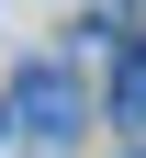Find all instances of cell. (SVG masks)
Here are the masks:
<instances>
[{"label": "cell", "mask_w": 146, "mask_h": 158, "mask_svg": "<svg viewBox=\"0 0 146 158\" xmlns=\"http://www.w3.org/2000/svg\"><path fill=\"white\" fill-rule=\"evenodd\" d=\"M0 124H11V102H0Z\"/></svg>", "instance_id": "3957f363"}, {"label": "cell", "mask_w": 146, "mask_h": 158, "mask_svg": "<svg viewBox=\"0 0 146 158\" xmlns=\"http://www.w3.org/2000/svg\"><path fill=\"white\" fill-rule=\"evenodd\" d=\"M11 124H23V135H45V147H68V135L90 124V90H79V68L34 56V68L11 79Z\"/></svg>", "instance_id": "6da1fadb"}, {"label": "cell", "mask_w": 146, "mask_h": 158, "mask_svg": "<svg viewBox=\"0 0 146 158\" xmlns=\"http://www.w3.org/2000/svg\"><path fill=\"white\" fill-rule=\"evenodd\" d=\"M112 124H146V45L112 56Z\"/></svg>", "instance_id": "7a4b0ae2"}]
</instances>
